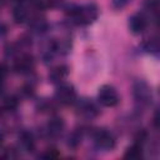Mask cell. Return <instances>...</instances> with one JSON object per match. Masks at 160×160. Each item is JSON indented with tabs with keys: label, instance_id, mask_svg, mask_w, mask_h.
<instances>
[{
	"label": "cell",
	"instance_id": "cell-1",
	"mask_svg": "<svg viewBox=\"0 0 160 160\" xmlns=\"http://www.w3.org/2000/svg\"><path fill=\"white\" fill-rule=\"evenodd\" d=\"M70 16L79 25H90L99 16V9L95 4L89 2L80 6H75L70 11Z\"/></svg>",
	"mask_w": 160,
	"mask_h": 160
},
{
	"label": "cell",
	"instance_id": "cell-2",
	"mask_svg": "<svg viewBox=\"0 0 160 160\" xmlns=\"http://www.w3.org/2000/svg\"><path fill=\"white\" fill-rule=\"evenodd\" d=\"M120 98L116 89L112 85H102L98 91V101L106 108H112L118 105Z\"/></svg>",
	"mask_w": 160,
	"mask_h": 160
},
{
	"label": "cell",
	"instance_id": "cell-3",
	"mask_svg": "<svg viewBox=\"0 0 160 160\" xmlns=\"http://www.w3.org/2000/svg\"><path fill=\"white\" fill-rule=\"evenodd\" d=\"M55 99L62 105H70L76 101V91L70 84H60L55 91Z\"/></svg>",
	"mask_w": 160,
	"mask_h": 160
},
{
	"label": "cell",
	"instance_id": "cell-4",
	"mask_svg": "<svg viewBox=\"0 0 160 160\" xmlns=\"http://www.w3.org/2000/svg\"><path fill=\"white\" fill-rule=\"evenodd\" d=\"M94 144L98 149L111 150L115 146V138L110 131L105 129H99L94 132Z\"/></svg>",
	"mask_w": 160,
	"mask_h": 160
},
{
	"label": "cell",
	"instance_id": "cell-5",
	"mask_svg": "<svg viewBox=\"0 0 160 160\" xmlns=\"http://www.w3.org/2000/svg\"><path fill=\"white\" fill-rule=\"evenodd\" d=\"M132 92H134V98L138 102H140L142 105H148L151 102V99H152L151 88L145 81L135 82V85L132 88Z\"/></svg>",
	"mask_w": 160,
	"mask_h": 160
},
{
	"label": "cell",
	"instance_id": "cell-6",
	"mask_svg": "<svg viewBox=\"0 0 160 160\" xmlns=\"http://www.w3.org/2000/svg\"><path fill=\"white\" fill-rule=\"evenodd\" d=\"M148 28V19L144 14H134L129 19V29L132 34L140 35Z\"/></svg>",
	"mask_w": 160,
	"mask_h": 160
},
{
	"label": "cell",
	"instance_id": "cell-7",
	"mask_svg": "<svg viewBox=\"0 0 160 160\" xmlns=\"http://www.w3.org/2000/svg\"><path fill=\"white\" fill-rule=\"evenodd\" d=\"M76 110L78 114L85 119H92L98 115V109L96 106L88 99H81L76 104Z\"/></svg>",
	"mask_w": 160,
	"mask_h": 160
},
{
	"label": "cell",
	"instance_id": "cell-8",
	"mask_svg": "<svg viewBox=\"0 0 160 160\" xmlns=\"http://www.w3.org/2000/svg\"><path fill=\"white\" fill-rule=\"evenodd\" d=\"M65 128V124H64V120L59 116H54L51 118L48 124H46V131L49 134V136L51 138H58L62 134V130Z\"/></svg>",
	"mask_w": 160,
	"mask_h": 160
},
{
	"label": "cell",
	"instance_id": "cell-9",
	"mask_svg": "<svg viewBox=\"0 0 160 160\" xmlns=\"http://www.w3.org/2000/svg\"><path fill=\"white\" fill-rule=\"evenodd\" d=\"M68 74H69V71H68V68L65 65H58L54 69H51V71L49 72V80L52 84L60 85L65 81Z\"/></svg>",
	"mask_w": 160,
	"mask_h": 160
},
{
	"label": "cell",
	"instance_id": "cell-10",
	"mask_svg": "<svg viewBox=\"0 0 160 160\" xmlns=\"http://www.w3.org/2000/svg\"><path fill=\"white\" fill-rule=\"evenodd\" d=\"M14 68L20 74H28L34 69V60L30 55H22L16 60Z\"/></svg>",
	"mask_w": 160,
	"mask_h": 160
},
{
	"label": "cell",
	"instance_id": "cell-11",
	"mask_svg": "<svg viewBox=\"0 0 160 160\" xmlns=\"http://www.w3.org/2000/svg\"><path fill=\"white\" fill-rule=\"evenodd\" d=\"M19 146L20 149H22L26 152H31L35 149V140L32 138V135L28 131H22L19 135Z\"/></svg>",
	"mask_w": 160,
	"mask_h": 160
},
{
	"label": "cell",
	"instance_id": "cell-12",
	"mask_svg": "<svg viewBox=\"0 0 160 160\" xmlns=\"http://www.w3.org/2000/svg\"><path fill=\"white\" fill-rule=\"evenodd\" d=\"M12 16H14V20L18 22V24H24L29 20V10L28 8L21 2L19 4L18 6H15L14 11H12Z\"/></svg>",
	"mask_w": 160,
	"mask_h": 160
},
{
	"label": "cell",
	"instance_id": "cell-13",
	"mask_svg": "<svg viewBox=\"0 0 160 160\" xmlns=\"http://www.w3.org/2000/svg\"><path fill=\"white\" fill-rule=\"evenodd\" d=\"M141 156H142V145L139 142L132 144L130 148H128V150L124 154V158L130 160H139Z\"/></svg>",
	"mask_w": 160,
	"mask_h": 160
},
{
	"label": "cell",
	"instance_id": "cell-14",
	"mask_svg": "<svg viewBox=\"0 0 160 160\" xmlns=\"http://www.w3.org/2000/svg\"><path fill=\"white\" fill-rule=\"evenodd\" d=\"M29 26H30V28L32 29V31L36 32V34H41V32H44V31L48 29V24H46L45 19H44V18H40V16L32 18V19L30 20Z\"/></svg>",
	"mask_w": 160,
	"mask_h": 160
},
{
	"label": "cell",
	"instance_id": "cell-15",
	"mask_svg": "<svg viewBox=\"0 0 160 160\" xmlns=\"http://www.w3.org/2000/svg\"><path fill=\"white\" fill-rule=\"evenodd\" d=\"M18 106V100L15 98H6L4 101V108L6 110H14Z\"/></svg>",
	"mask_w": 160,
	"mask_h": 160
},
{
	"label": "cell",
	"instance_id": "cell-16",
	"mask_svg": "<svg viewBox=\"0 0 160 160\" xmlns=\"http://www.w3.org/2000/svg\"><path fill=\"white\" fill-rule=\"evenodd\" d=\"M131 0H111V2H112V6L115 8V9H122V8H125L129 2H130Z\"/></svg>",
	"mask_w": 160,
	"mask_h": 160
},
{
	"label": "cell",
	"instance_id": "cell-17",
	"mask_svg": "<svg viewBox=\"0 0 160 160\" xmlns=\"http://www.w3.org/2000/svg\"><path fill=\"white\" fill-rule=\"evenodd\" d=\"M8 74V68L2 64H0V80H2Z\"/></svg>",
	"mask_w": 160,
	"mask_h": 160
},
{
	"label": "cell",
	"instance_id": "cell-18",
	"mask_svg": "<svg viewBox=\"0 0 160 160\" xmlns=\"http://www.w3.org/2000/svg\"><path fill=\"white\" fill-rule=\"evenodd\" d=\"M2 149H4V138H2V135L0 134V151H4Z\"/></svg>",
	"mask_w": 160,
	"mask_h": 160
},
{
	"label": "cell",
	"instance_id": "cell-19",
	"mask_svg": "<svg viewBox=\"0 0 160 160\" xmlns=\"http://www.w3.org/2000/svg\"><path fill=\"white\" fill-rule=\"evenodd\" d=\"M2 90H4V86H2V82H1V80H0V96H1V94H2Z\"/></svg>",
	"mask_w": 160,
	"mask_h": 160
},
{
	"label": "cell",
	"instance_id": "cell-20",
	"mask_svg": "<svg viewBox=\"0 0 160 160\" xmlns=\"http://www.w3.org/2000/svg\"><path fill=\"white\" fill-rule=\"evenodd\" d=\"M9 0H0V6H2V5H5L6 2H8Z\"/></svg>",
	"mask_w": 160,
	"mask_h": 160
},
{
	"label": "cell",
	"instance_id": "cell-21",
	"mask_svg": "<svg viewBox=\"0 0 160 160\" xmlns=\"http://www.w3.org/2000/svg\"><path fill=\"white\" fill-rule=\"evenodd\" d=\"M16 1H19V2H20V4H21V2H24V1H25V0H16Z\"/></svg>",
	"mask_w": 160,
	"mask_h": 160
}]
</instances>
